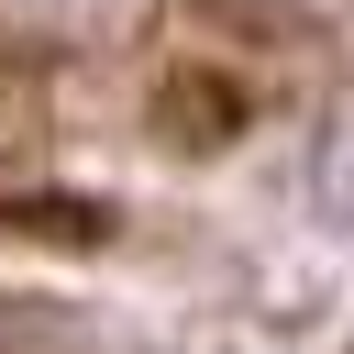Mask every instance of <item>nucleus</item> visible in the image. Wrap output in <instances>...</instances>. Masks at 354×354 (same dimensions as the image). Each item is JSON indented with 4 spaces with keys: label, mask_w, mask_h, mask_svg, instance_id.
<instances>
[{
    "label": "nucleus",
    "mask_w": 354,
    "mask_h": 354,
    "mask_svg": "<svg viewBox=\"0 0 354 354\" xmlns=\"http://www.w3.org/2000/svg\"><path fill=\"white\" fill-rule=\"evenodd\" d=\"M343 188H354V133H343Z\"/></svg>",
    "instance_id": "f257e3e1"
}]
</instances>
